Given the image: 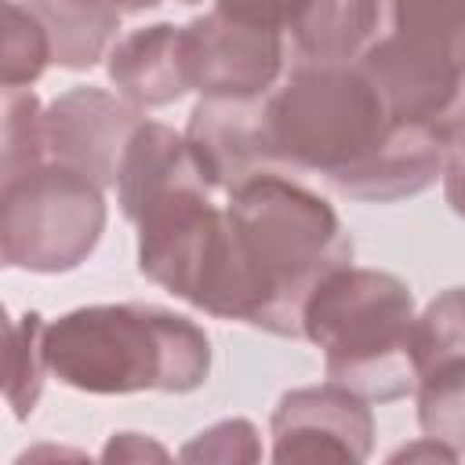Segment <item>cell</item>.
Masks as SVG:
<instances>
[{
	"label": "cell",
	"instance_id": "1",
	"mask_svg": "<svg viewBox=\"0 0 465 465\" xmlns=\"http://www.w3.org/2000/svg\"><path fill=\"white\" fill-rule=\"evenodd\" d=\"M225 218L243 287V323L298 338L316 283L352 262L338 211L302 182L262 171L225 193Z\"/></svg>",
	"mask_w": 465,
	"mask_h": 465
},
{
	"label": "cell",
	"instance_id": "2",
	"mask_svg": "<svg viewBox=\"0 0 465 465\" xmlns=\"http://www.w3.org/2000/svg\"><path fill=\"white\" fill-rule=\"evenodd\" d=\"M47 371L91 396L196 392L211 374V338L189 316L149 302L80 305L47 320Z\"/></svg>",
	"mask_w": 465,
	"mask_h": 465
},
{
	"label": "cell",
	"instance_id": "3",
	"mask_svg": "<svg viewBox=\"0 0 465 465\" xmlns=\"http://www.w3.org/2000/svg\"><path fill=\"white\" fill-rule=\"evenodd\" d=\"M414 294L385 269L341 265L302 309V338L323 352L331 381L371 403L414 396Z\"/></svg>",
	"mask_w": 465,
	"mask_h": 465
},
{
	"label": "cell",
	"instance_id": "4",
	"mask_svg": "<svg viewBox=\"0 0 465 465\" xmlns=\"http://www.w3.org/2000/svg\"><path fill=\"white\" fill-rule=\"evenodd\" d=\"M262 124L276 167L312 171L323 182L360 167L396 127L360 62L294 65L262 98Z\"/></svg>",
	"mask_w": 465,
	"mask_h": 465
},
{
	"label": "cell",
	"instance_id": "5",
	"mask_svg": "<svg viewBox=\"0 0 465 465\" xmlns=\"http://www.w3.org/2000/svg\"><path fill=\"white\" fill-rule=\"evenodd\" d=\"M105 185L84 171L44 160L0 182V258L22 272H73L105 232Z\"/></svg>",
	"mask_w": 465,
	"mask_h": 465
},
{
	"label": "cell",
	"instance_id": "6",
	"mask_svg": "<svg viewBox=\"0 0 465 465\" xmlns=\"http://www.w3.org/2000/svg\"><path fill=\"white\" fill-rule=\"evenodd\" d=\"M283 33L236 22L222 11L182 25L189 91L200 98H265L283 73Z\"/></svg>",
	"mask_w": 465,
	"mask_h": 465
},
{
	"label": "cell",
	"instance_id": "7",
	"mask_svg": "<svg viewBox=\"0 0 465 465\" xmlns=\"http://www.w3.org/2000/svg\"><path fill=\"white\" fill-rule=\"evenodd\" d=\"M272 450L269 458L287 461H367L374 447V414L371 400L360 392L320 381L302 385L280 396L269 418Z\"/></svg>",
	"mask_w": 465,
	"mask_h": 465
},
{
	"label": "cell",
	"instance_id": "8",
	"mask_svg": "<svg viewBox=\"0 0 465 465\" xmlns=\"http://www.w3.org/2000/svg\"><path fill=\"white\" fill-rule=\"evenodd\" d=\"M145 109L127 102L120 91L80 84L62 91L44 105V134L47 156L69 163L94 178L98 185H116L120 156L131 131L145 120Z\"/></svg>",
	"mask_w": 465,
	"mask_h": 465
},
{
	"label": "cell",
	"instance_id": "9",
	"mask_svg": "<svg viewBox=\"0 0 465 465\" xmlns=\"http://www.w3.org/2000/svg\"><path fill=\"white\" fill-rule=\"evenodd\" d=\"M185 142L214 193H229L262 171H280L265 145L262 98H200L189 113Z\"/></svg>",
	"mask_w": 465,
	"mask_h": 465
},
{
	"label": "cell",
	"instance_id": "10",
	"mask_svg": "<svg viewBox=\"0 0 465 465\" xmlns=\"http://www.w3.org/2000/svg\"><path fill=\"white\" fill-rule=\"evenodd\" d=\"M443 163L447 149L432 138L429 127L396 124L378 153H371L360 167L338 174L327 185L360 203H396L425 193L443 174Z\"/></svg>",
	"mask_w": 465,
	"mask_h": 465
},
{
	"label": "cell",
	"instance_id": "11",
	"mask_svg": "<svg viewBox=\"0 0 465 465\" xmlns=\"http://www.w3.org/2000/svg\"><path fill=\"white\" fill-rule=\"evenodd\" d=\"M182 185L214 189L203 178V171L185 142V131H174L171 124H160V120H142L131 131L124 156H120V171H116V203H120L124 218L134 222L153 200H160L163 193L182 189Z\"/></svg>",
	"mask_w": 465,
	"mask_h": 465
},
{
	"label": "cell",
	"instance_id": "12",
	"mask_svg": "<svg viewBox=\"0 0 465 465\" xmlns=\"http://www.w3.org/2000/svg\"><path fill=\"white\" fill-rule=\"evenodd\" d=\"M105 73L113 87L138 109H160L178 102L182 94H189L182 25L153 22L116 36L105 54Z\"/></svg>",
	"mask_w": 465,
	"mask_h": 465
},
{
	"label": "cell",
	"instance_id": "13",
	"mask_svg": "<svg viewBox=\"0 0 465 465\" xmlns=\"http://www.w3.org/2000/svg\"><path fill=\"white\" fill-rule=\"evenodd\" d=\"M381 0H305L291 25L294 65H349L378 40Z\"/></svg>",
	"mask_w": 465,
	"mask_h": 465
},
{
	"label": "cell",
	"instance_id": "14",
	"mask_svg": "<svg viewBox=\"0 0 465 465\" xmlns=\"http://www.w3.org/2000/svg\"><path fill=\"white\" fill-rule=\"evenodd\" d=\"M51 33L54 65L91 69L116 44L120 11L113 0H25Z\"/></svg>",
	"mask_w": 465,
	"mask_h": 465
},
{
	"label": "cell",
	"instance_id": "15",
	"mask_svg": "<svg viewBox=\"0 0 465 465\" xmlns=\"http://www.w3.org/2000/svg\"><path fill=\"white\" fill-rule=\"evenodd\" d=\"M389 36L465 73V0H389Z\"/></svg>",
	"mask_w": 465,
	"mask_h": 465
},
{
	"label": "cell",
	"instance_id": "16",
	"mask_svg": "<svg viewBox=\"0 0 465 465\" xmlns=\"http://www.w3.org/2000/svg\"><path fill=\"white\" fill-rule=\"evenodd\" d=\"M47 320L36 309L11 316L4 327V396L18 421H25L44 392L47 381V352H44Z\"/></svg>",
	"mask_w": 465,
	"mask_h": 465
},
{
	"label": "cell",
	"instance_id": "17",
	"mask_svg": "<svg viewBox=\"0 0 465 465\" xmlns=\"http://www.w3.org/2000/svg\"><path fill=\"white\" fill-rule=\"evenodd\" d=\"M418 429L465 458V356L440 360L418 374Z\"/></svg>",
	"mask_w": 465,
	"mask_h": 465
},
{
	"label": "cell",
	"instance_id": "18",
	"mask_svg": "<svg viewBox=\"0 0 465 465\" xmlns=\"http://www.w3.org/2000/svg\"><path fill=\"white\" fill-rule=\"evenodd\" d=\"M47 156L44 134V102L33 87H4V120H0V182L33 171Z\"/></svg>",
	"mask_w": 465,
	"mask_h": 465
},
{
	"label": "cell",
	"instance_id": "19",
	"mask_svg": "<svg viewBox=\"0 0 465 465\" xmlns=\"http://www.w3.org/2000/svg\"><path fill=\"white\" fill-rule=\"evenodd\" d=\"M51 62H54L51 33L40 22V15L22 0H4V58H0L4 87H33Z\"/></svg>",
	"mask_w": 465,
	"mask_h": 465
},
{
	"label": "cell",
	"instance_id": "20",
	"mask_svg": "<svg viewBox=\"0 0 465 465\" xmlns=\"http://www.w3.org/2000/svg\"><path fill=\"white\" fill-rule=\"evenodd\" d=\"M465 356V287L440 291L414 316V367L418 374L440 360Z\"/></svg>",
	"mask_w": 465,
	"mask_h": 465
},
{
	"label": "cell",
	"instance_id": "21",
	"mask_svg": "<svg viewBox=\"0 0 465 465\" xmlns=\"http://www.w3.org/2000/svg\"><path fill=\"white\" fill-rule=\"evenodd\" d=\"M182 461H214V465H232V461H262V432L247 418H222L207 429H200L182 450Z\"/></svg>",
	"mask_w": 465,
	"mask_h": 465
},
{
	"label": "cell",
	"instance_id": "22",
	"mask_svg": "<svg viewBox=\"0 0 465 465\" xmlns=\"http://www.w3.org/2000/svg\"><path fill=\"white\" fill-rule=\"evenodd\" d=\"M305 0H214V11L258 25V29H272V33H291L294 18L302 15Z\"/></svg>",
	"mask_w": 465,
	"mask_h": 465
},
{
	"label": "cell",
	"instance_id": "23",
	"mask_svg": "<svg viewBox=\"0 0 465 465\" xmlns=\"http://www.w3.org/2000/svg\"><path fill=\"white\" fill-rule=\"evenodd\" d=\"M98 458L102 461H167L171 450L145 432H113Z\"/></svg>",
	"mask_w": 465,
	"mask_h": 465
},
{
	"label": "cell",
	"instance_id": "24",
	"mask_svg": "<svg viewBox=\"0 0 465 465\" xmlns=\"http://www.w3.org/2000/svg\"><path fill=\"white\" fill-rule=\"evenodd\" d=\"M425 127L432 131V138H436L447 153L458 149V145H465V76H461V84H458L450 105H447L432 124H425Z\"/></svg>",
	"mask_w": 465,
	"mask_h": 465
},
{
	"label": "cell",
	"instance_id": "25",
	"mask_svg": "<svg viewBox=\"0 0 465 465\" xmlns=\"http://www.w3.org/2000/svg\"><path fill=\"white\" fill-rule=\"evenodd\" d=\"M440 182H443V200H447V207H450L458 218H465V145H458V149L447 153V163H443Z\"/></svg>",
	"mask_w": 465,
	"mask_h": 465
},
{
	"label": "cell",
	"instance_id": "26",
	"mask_svg": "<svg viewBox=\"0 0 465 465\" xmlns=\"http://www.w3.org/2000/svg\"><path fill=\"white\" fill-rule=\"evenodd\" d=\"M458 458L461 454L454 447H447V443H440L432 436H418L414 443H407V447L389 454V461H458Z\"/></svg>",
	"mask_w": 465,
	"mask_h": 465
},
{
	"label": "cell",
	"instance_id": "27",
	"mask_svg": "<svg viewBox=\"0 0 465 465\" xmlns=\"http://www.w3.org/2000/svg\"><path fill=\"white\" fill-rule=\"evenodd\" d=\"M120 15H142V11H153L160 4H171V0H113ZM174 4H200V0H174Z\"/></svg>",
	"mask_w": 465,
	"mask_h": 465
}]
</instances>
